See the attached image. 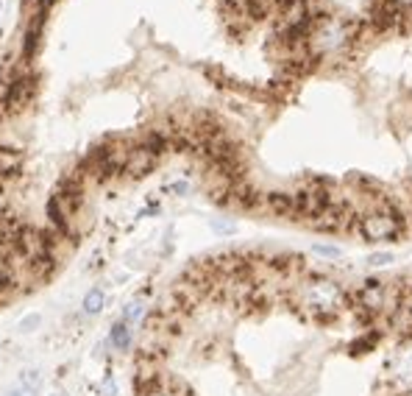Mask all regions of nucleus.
<instances>
[{"mask_svg": "<svg viewBox=\"0 0 412 396\" xmlns=\"http://www.w3.org/2000/svg\"><path fill=\"white\" fill-rule=\"evenodd\" d=\"M145 318V304L143 301H128L123 310V324H140Z\"/></svg>", "mask_w": 412, "mask_h": 396, "instance_id": "9d476101", "label": "nucleus"}, {"mask_svg": "<svg viewBox=\"0 0 412 396\" xmlns=\"http://www.w3.org/2000/svg\"><path fill=\"white\" fill-rule=\"evenodd\" d=\"M50 396H67V393H50Z\"/></svg>", "mask_w": 412, "mask_h": 396, "instance_id": "412c9836", "label": "nucleus"}, {"mask_svg": "<svg viewBox=\"0 0 412 396\" xmlns=\"http://www.w3.org/2000/svg\"><path fill=\"white\" fill-rule=\"evenodd\" d=\"M31 3H34V6H48L50 0H31Z\"/></svg>", "mask_w": 412, "mask_h": 396, "instance_id": "aec40b11", "label": "nucleus"}, {"mask_svg": "<svg viewBox=\"0 0 412 396\" xmlns=\"http://www.w3.org/2000/svg\"><path fill=\"white\" fill-rule=\"evenodd\" d=\"M349 39H351V34L340 20H323V23H318V28H312L307 34L309 53H315V56L337 53V50H342L349 45Z\"/></svg>", "mask_w": 412, "mask_h": 396, "instance_id": "7ed1b4c3", "label": "nucleus"}, {"mask_svg": "<svg viewBox=\"0 0 412 396\" xmlns=\"http://www.w3.org/2000/svg\"><path fill=\"white\" fill-rule=\"evenodd\" d=\"M315 251L323 257H340V248H334V246H315Z\"/></svg>", "mask_w": 412, "mask_h": 396, "instance_id": "2eb2a0df", "label": "nucleus"}, {"mask_svg": "<svg viewBox=\"0 0 412 396\" xmlns=\"http://www.w3.org/2000/svg\"><path fill=\"white\" fill-rule=\"evenodd\" d=\"M357 229H360V235H362L365 240L379 243V240H395L398 235H404L406 221H404V215H398L393 207H382V210L362 212L360 221H357Z\"/></svg>", "mask_w": 412, "mask_h": 396, "instance_id": "f03ea898", "label": "nucleus"}, {"mask_svg": "<svg viewBox=\"0 0 412 396\" xmlns=\"http://www.w3.org/2000/svg\"><path fill=\"white\" fill-rule=\"evenodd\" d=\"M390 259H393L390 254H373V257H371L368 262H371V266H387V262H390Z\"/></svg>", "mask_w": 412, "mask_h": 396, "instance_id": "dca6fc26", "label": "nucleus"}, {"mask_svg": "<svg viewBox=\"0 0 412 396\" xmlns=\"http://www.w3.org/2000/svg\"><path fill=\"white\" fill-rule=\"evenodd\" d=\"M409 313H412V307H409Z\"/></svg>", "mask_w": 412, "mask_h": 396, "instance_id": "4be33fe9", "label": "nucleus"}, {"mask_svg": "<svg viewBox=\"0 0 412 396\" xmlns=\"http://www.w3.org/2000/svg\"><path fill=\"white\" fill-rule=\"evenodd\" d=\"M395 9H412V0H393Z\"/></svg>", "mask_w": 412, "mask_h": 396, "instance_id": "6ab92c4d", "label": "nucleus"}, {"mask_svg": "<svg viewBox=\"0 0 412 396\" xmlns=\"http://www.w3.org/2000/svg\"><path fill=\"white\" fill-rule=\"evenodd\" d=\"M20 385L39 388V371H37V368H25V371H20Z\"/></svg>", "mask_w": 412, "mask_h": 396, "instance_id": "f8f14e48", "label": "nucleus"}, {"mask_svg": "<svg viewBox=\"0 0 412 396\" xmlns=\"http://www.w3.org/2000/svg\"><path fill=\"white\" fill-rule=\"evenodd\" d=\"M67 218H70V215H67L64 204L59 201L56 195H50V198H48V221H50L56 229H67Z\"/></svg>", "mask_w": 412, "mask_h": 396, "instance_id": "0eeeda50", "label": "nucleus"}, {"mask_svg": "<svg viewBox=\"0 0 412 396\" xmlns=\"http://www.w3.org/2000/svg\"><path fill=\"white\" fill-rule=\"evenodd\" d=\"M298 304L318 321H334L342 307L349 304V296L342 293V288L331 279H323V277H309L298 285V293H296Z\"/></svg>", "mask_w": 412, "mask_h": 396, "instance_id": "f257e3e1", "label": "nucleus"}, {"mask_svg": "<svg viewBox=\"0 0 412 396\" xmlns=\"http://www.w3.org/2000/svg\"><path fill=\"white\" fill-rule=\"evenodd\" d=\"M265 204L273 215H290L296 218V201H293V192H267Z\"/></svg>", "mask_w": 412, "mask_h": 396, "instance_id": "39448f33", "label": "nucleus"}, {"mask_svg": "<svg viewBox=\"0 0 412 396\" xmlns=\"http://www.w3.org/2000/svg\"><path fill=\"white\" fill-rule=\"evenodd\" d=\"M145 396H181L176 388H167V385H159L156 379H154V385L145 390Z\"/></svg>", "mask_w": 412, "mask_h": 396, "instance_id": "9b49d317", "label": "nucleus"}, {"mask_svg": "<svg viewBox=\"0 0 412 396\" xmlns=\"http://www.w3.org/2000/svg\"><path fill=\"white\" fill-rule=\"evenodd\" d=\"M170 190H173L176 195H187V190H189V184H187V181H176V184H170Z\"/></svg>", "mask_w": 412, "mask_h": 396, "instance_id": "f3484780", "label": "nucleus"}, {"mask_svg": "<svg viewBox=\"0 0 412 396\" xmlns=\"http://www.w3.org/2000/svg\"><path fill=\"white\" fill-rule=\"evenodd\" d=\"M39 324H42V318H39L37 313H31V315H25V318L20 321V333H34Z\"/></svg>", "mask_w": 412, "mask_h": 396, "instance_id": "ddd939ff", "label": "nucleus"}, {"mask_svg": "<svg viewBox=\"0 0 412 396\" xmlns=\"http://www.w3.org/2000/svg\"><path fill=\"white\" fill-rule=\"evenodd\" d=\"M212 226H215L218 232H231V229H234V224H229V221H212Z\"/></svg>", "mask_w": 412, "mask_h": 396, "instance_id": "a211bd4d", "label": "nucleus"}, {"mask_svg": "<svg viewBox=\"0 0 412 396\" xmlns=\"http://www.w3.org/2000/svg\"><path fill=\"white\" fill-rule=\"evenodd\" d=\"M103 307H106V293L101 288H90L87 296H84V313L87 315H98Z\"/></svg>", "mask_w": 412, "mask_h": 396, "instance_id": "6e6552de", "label": "nucleus"}, {"mask_svg": "<svg viewBox=\"0 0 412 396\" xmlns=\"http://www.w3.org/2000/svg\"><path fill=\"white\" fill-rule=\"evenodd\" d=\"M39 23H42V20H37V23L28 28L25 39H23V59H31V56L37 53V45H39Z\"/></svg>", "mask_w": 412, "mask_h": 396, "instance_id": "1a4fd4ad", "label": "nucleus"}, {"mask_svg": "<svg viewBox=\"0 0 412 396\" xmlns=\"http://www.w3.org/2000/svg\"><path fill=\"white\" fill-rule=\"evenodd\" d=\"M156 154H151L145 146H134L125 151V159H123V170L131 173V176H145L148 170H154L156 165Z\"/></svg>", "mask_w": 412, "mask_h": 396, "instance_id": "20e7f679", "label": "nucleus"}, {"mask_svg": "<svg viewBox=\"0 0 412 396\" xmlns=\"http://www.w3.org/2000/svg\"><path fill=\"white\" fill-rule=\"evenodd\" d=\"M6 396H37V388H28V385H17L12 388Z\"/></svg>", "mask_w": 412, "mask_h": 396, "instance_id": "4468645a", "label": "nucleus"}, {"mask_svg": "<svg viewBox=\"0 0 412 396\" xmlns=\"http://www.w3.org/2000/svg\"><path fill=\"white\" fill-rule=\"evenodd\" d=\"M109 344H112V349H117V352H125V349L131 346V329H128V324H123V321L112 324V329H109Z\"/></svg>", "mask_w": 412, "mask_h": 396, "instance_id": "423d86ee", "label": "nucleus"}]
</instances>
